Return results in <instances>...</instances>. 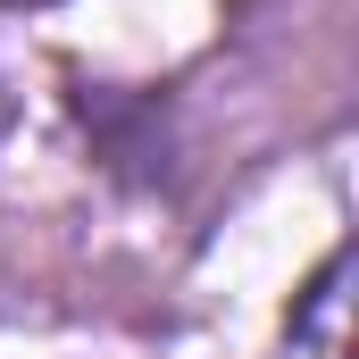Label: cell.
I'll return each instance as SVG.
<instances>
[]
</instances>
